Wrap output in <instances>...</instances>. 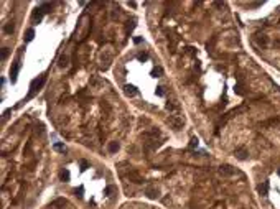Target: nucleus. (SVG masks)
Wrapping results in <instances>:
<instances>
[{"mask_svg":"<svg viewBox=\"0 0 280 209\" xmlns=\"http://www.w3.org/2000/svg\"><path fill=\"white\" fill-rule=\"evenodd\" d=\"M236 157H237V158H239V160H245V158H247V150H245V148H242V147H241V148H236Z\"/></svg>","mask_w":280,"mask_h":209,"instance_id":"f8f14e48","label":"nucleus"},{"mask_svg":"<svg viewBox=\"0 0 280 209\" xmlns=\"http://www.w3.org/2000/svg\"><path fill=\"white\" fill-rule=\"evenodd\" d=\"M69 176H71V175H69V171H68V170H63V171H61V181L68 183V181H69Z\"/></svg>","mask_w":280,"mask_h":209,"instance_id":"a211bd4d","label":"nucleus"},{"mask_svg":"<svg viewBox=\"0 0 280 209\" xmlns=\"http://www.w3.org/2000/svg\"><path fill=\"white\" fill-rule=\"evenodd\" d=\"M255 43L259 46H267L269 45V38L265 35H255Z\"/></svg>","mask_w":280,"mask_h":209,"instance_id":"9d476101","label":"nucleus"},{"mask_svg":"<svg viewBox=\"0 0 280 209\" xmlns=\"http://www.w3.org/2000/svg\"><path fill=\"white\" fill-rule=\"evenodd\" d=\"M145 194H147V198H150V199H157L158 196H160V191H158V188H155V186H148V188L145 189Z\"/></svg>","mask_w":280,"mask_h":209,"instance_id":"0eeeda50","label":"nucleus"},{"mask_svg":"<svg viewBox=\"0 0 280 209\" xmlns=\"http://www.w3.org/2000/svg\"><path fill=\"white\" fill-rule=\"evenodd\" d=\"M107 150H109L111 153H115L119 150V143L117 142H111L109 145H107Z\"/></svg>","mask_w":280,"mask_h":209,"instance_id":"2eb2a0df","label":"nucleus"},{"mask_svg":"<svg viewBox=\"0 0 280 209\" xmlns=\"http://www.w3.org/2000/svg\"><path fill=\"white\" fill-rule=\"evenodd\" d=\"M74 193H76L77 198H82V196H84V194H82V193H84V186H79V188H76V189H74Z\"/></svg>","mask_w":280,"mask_h":209,"instance_id":"5701e85b","label":"nucleus"},{"mask_svg":"<svg viewBox=\"0 0 280 209\" xmlns=\"http://www.w3.org/2000/svg\"><path fill=\"white\" fill-rule=\"evenodd\" d=\"M89 84H91L92 89H99V87H101L104 82H102L97 76H91V79H89Z\"/></svg>","mask_w":280,"mask_h":209,"instance_id":"1a4fd4ad","label":"nucleus"},{"mask_svg":"<svg viewBox=\"0 0 280 209\" xmlns=\"http://www.w3.org/2000/svg\"><path fill=\"white\" fill-rule=\"evenodd\" d=\"M8 56V48H2V61H5Z\"/></svg>","mask_w":280,"mask_h":209,"instance_id":"a878e982","label":"nucleus"},{"mask_svg":"<svg viewBox=\"0 0 280 209\" xmlns=\"http://www.w3.org/2000/svg\"><path fill=\"white\" fill-rule=\"evenodd\" d=\"M33 38H35V30H33V28L26 30V36H25V40H26V41H31Z\"/></svg>","mask_w":280,"mask_h":209,"instance_id":"f3484780","label":"nucleus"},{"mask_svg":"<svg viewBox=\"0 0 280 209\" xmlns=\"http://www.w3.org/2000/svg\"><path fill=\"white\" fill-rule=\"evenodd\" d=\"M155 92H157V96H160V97H162L163 94H165V91H163V87H162V86H158V87H157V91H155Z\"/></svg>","mask_w":280,"mask_h":209,"instance_id":"c85d7f7f","label":"nucleus"},{"mask_svg":"<svg viewBox=\"0 0 280 209\" xmlns=\"http://www.w3.org/2000/svg\"><path fill=\"white\" fill-rule=\"evenodd\" d=\"M20 68H21V63L17 59L15 63H13V66L10 68V79H12V82H15L17 81V77H18V71H20Z\"/></svg>","mask_w":280,"mask_h":209,"instance_id":"7ed1b4c3","label":"nucleus"},{"mask_svg":"<svg viewBox=\"0 0 280 209\" xmlns=\"http://www.w3.org/2000/svg\"><path fill=\"white\" fill-rule=\"evenodd\" d=\"M114 191H115V186H107V188L104 189V194H106V196H111Z\"/></svg>","mask_w":280,"mask_h":209,"instance_id":"4be33fe9","label":"nucleus"},{"mask_svg":"<svg viewBox=\"0 0 280 209\" xmlns=\"http://www.w3.org/2000/svg\"><path fill=\"white\" fill-rule=\"evenodd\" d=\"M279 176H280V168H279Z\"/></svg>","mask_w":280,"mask_h":209,"instance_id":"2f4dec72","label":"nucleus"},{"mask_svg":"<svg viewBox=\"0 0 280 209\" xmlns=\"http://www.w3.org/2000/svg\"><path fill=\"white\" fill-rule=\"evenodd\" d=\"M167 109H168V110H175L176 107H175L173 104H170V102H168V104H167Z\"/></svg>","mask_w":280,"mask_h":209,"instance_id":"c756f323","label":"nucleus"},{"mask_svg":"<svg viewBox=\"0 0 280 209\" xmlns=\"http://www.w3.org/2000/svg\"><path fill=\"white\" fill-rule=\"evenodd\" d=\"M41 18H43V10H41L40 7H38V8H35V12H33V15H31V20H33V23H36V21H40Z\"/></svg>","mask_w":280,"mask_h":209,"instance_id":"9b49d317","label":"nucleus"},{"mask_svg":"<svg viewBox=\"0 0 280 209\" xmlns=\"http://www.w3.org/2000/svg\"><path fill=\"white\" fill-rule=\"evenodd\" d=\"M163 74V69L160 66H157V68H153L152 69V76H155V77H160Z\"/></svg>","mask_w":280,"mask_h":209,"instance_id":"dca6fc26","label":"nucleus"},{"mask_svg":"<svg viewBox=\"0 0 280 209\" xmlns=\"http://www.w3.org/2000/svg\"><path fill=\"white\" fill-rule=\"evenodd\" d=\"M219 175L221 176H232L234 175V168L231 165H221L219 166Z\"/></svg>","mask_w":280,"mask_h":209,"instance_id":"20e7f679","label":"nucleus"},{"mask_svg":"<svg viewBox=\"0 0 280 209\" xmlns=\"http://www.w3.org/2000/svg\"><path fill=\"white\" fill-rule=\"evenodd\" d=\"M137 92L138 91L135 89V86H130V84H125V86H124V94H125L127 97H135Z\"/></svg>","mask_w":280,"mask_h":209,"instance_id":"6e6552de","label":"nucleus"},{"mask_svg":"<svg viewBox=\"0 0 280 209\" xmlns=\"http://www.w3.org/2000/svg\"><path fill=\"white\" fill-rule=\"evenodd\" d=\"M40 8L43 10V13H48V12L51 10V5L50 3H43V5H40Z\"/></svg>","mask_w":280,"mask_h":209,"instance_id":"b1692460","label":"nucleus"},{"mask_svg":"<svg viewBox=\"0 0 280 209\" xmlns=\"http://www.w3.org/2000/svg\"><path fill=\"white\" fill-rule=\"evenodd\" d=\"M137 58H138V61L143 63V61H147V59H148V54H147V53H138Z\"/></svg>","mask_w":280,"mask_h":209,"instance_id":"393cba45","label":"nucleus"},{"mask_svg":"<svg viewBox=\"0 0 280 209\" xmlns=\"http://www.w3.org/2000/svg\"><path fill=\"white\" fill-rule=\"evenodd\" d=\"M68 64H69V58H68L66 54H61V56H59V63H58V66H59V68H66Z\"/></svg>","mask_w":280,"mask_h":209,"instance_id":"ddd939ff","label":"nucleus"},{"mask_svg":"<svg viewBox=\"0 0 280 209\" xmlns=\"http://www.w3.org/2000/svg\"><path fill=\"white\" fill-rule=\"evenodd\" d=\"M79 165H81V170H87V168H89V163H87L86 160H81Z\"/></svg>","mask_w":280,"mask_h":209,"instance_id":"bb28decb","label":"nucleus"},{"mask_svg":"<svg viewBox=\"0 0 280 209\" xmlns=\"http://www.w3.org/2000/svg\"><path fill=\"white\" fill-rule=\"evenodd\" d=\"M53 148H55L56 152H63V153L66 152V147H64L63 143H55V147H53Z\"/></svg>","mask_w":280,"mask_h":209,"instance_id":"aec40b11","label":"nucleus"},{"mask_svg":"<svg viewBox=\"0 0 280 209\" xmlns=\"http://www.w3.org/2000/svg\"><path fill=\"white\" fill-rule=\"evenodd\" d=\"M127 178L130 179L132 183H137V184H142V183H143V178H142V176H140V175L137 173V171H133V170H132V171H129Z\"/></svg>","mask_w":280,"mask_h":209,"instance_id":"423d86ee","label":"nucleus"},{"mask_svg":"<svg viewBox=\"0 0 280 209\" xmlns=\"http://www.w3.org/2000/svg\"><path fill=\"white\" fill-rule=\"evenodd\" d=\"M198 143H199V140L196 137H193V138H191V142H189V148H191V150L196 148V147H198Z\"/></svg>","mask_w":280,"mask_h":209,"instance_id":"412c9836","label":"nucleus"},{"mask_svg":"<svg viewBox=\"0 0 280 209\" xmlns=\"http://www.w3.org/2000/svg\"><path fill=\"white\" fill-rule=\"evenodd\" d=\"M257 189H259V193L262 194V196H267V191H269V183H267V181H264L262 184H259V188H257Z\"/></svg>","mask_w":280,"mask_h":209,"instance_id":"4468645a","label":"nucleus"},{"mask_svg":"<svg viewBox=\"0 0 280 209\" xmlns=\"http://www.w3.org/2000/svg\"><path fill=\"white\" fill-rule=\"evenodd\" d=\"M112 63V51L111 50H104L101 53V69H109V66H111Z\"/></svg>","mask_w":280,"mask_h":209,"instance_id":"f03ea898","label":"nucleus"},{"mask_svg":"<svg viewBox=\"0 0 280 209\" xmlns=\"http://www.w3.org/2000/svg\"><path fill=\"white\" fill-rule=\"evenodd\" d=\"M168 122L175 127V130H180V128L183 127V119L178 117V115H171V117L168 119Z\"/></svg>","mask_w":280,"mask_h":209,"instance_id":"39448f33","label":"nucleus"},{"mask_svg":"<svg viewBox=\"0 0 280 209\" xmlns=\"http://www.w3.org/2000/svg\"><path fill=\"white\" fill-rule=\"evenodd\" d=\"M45 81H46V76H41L40 79H33L30 84V92H28V97H26V99H31V97L35 96L36 91H40L41 86L45 84Z\"/></svg>","mask_w":280,"mask_h":209,"instance_id":"f257e3e1","label":"nucleus"},{"mask_svg":"<svg viewBox=\"0 0 280 209\" xmlns=\"http://www.w3.org/2000/svg\"><path fill=\"white\" fill-rule=\"evenodd\" d=\"M234 92H236V94H239V96H242V94H244V91H242V86H236V87H234Z\"/></svg>","mask_w":280,"mask_h":209,"instance_id":"cd10ccee","label":"nucleus"},{"mask_svg":"<svg viewBox=\"0 0 280 209\" xmlns=\"http://www.w3.org/2000/svg\"><path fill=\"white\" fill-rule=\"evenodd\" d=\"M133 41L138 45V43H142V38H140V36H135V38H133Z\"/></svg>","mask_w":280,"mask_h":209,"instance_id":"7c9ffc66","label":"nucleus"},{"mask_svg":"<svg viewBox=\"0 0 280 209\" xmlns=\"http://www.w3.org/2000/svg\"><path fill=\"white\" fill-rule=\"evenodd\" d=\"M13 30H15L13 21H10V23H8V25H5V28H3V31H5V33H13Z\"/></svg>","mask_w":280,"mask_h":209,"instance_id":"6ab92c4d","label":"nucleus"}]
</instances>
